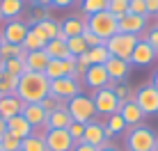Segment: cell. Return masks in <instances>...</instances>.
<instances>
[{
	"instance_id": "obj_1",
	"label": "cell",
	"mask_w": 158,
	"mask_h": 151,
	"mask_svg": "<svg viewBox=\"0 0 158 151\" xmlns=\"http://www.w3.org/2000/svg\"><path fill=\"white\" fill-rule=\"evenodd\" d=\"M51 92V80L44 73L37 71H25L19 78V87H16V96L23 103H39L48 96Z\"/></svg>"
},
{
	"instance_id": "obj_15",
	"label": "cell",
	"mask_w": 158,
	"mask_h": 151,
	"mask_svg": "<svg viewBox=\"0 0 158 151\" xmlns=\"http://www.w3.org/2000/svg\"><path fill=\"white\" fill-rule=\"evenodd\" d=\"M156 57H158L156 51L147 44L142 37H140V41L135 44V48H133V53H131V60H128V62L135 64V67H147V64H151Z\"/></svg>"
},
{
	"instance_id": "obj_30",
	"label": "cell",
	"mask_w": 158,
	"mask_h": 151,
	"mask_svg": "<svg viewBox=\"0 0 158 151\" xmlns=\"http://www.w3.org/2000/svg\"><path fill=\"white\" fill-rule=\"evenodd\" d=\"M87 57H89L92 64H106L110 60V51L106 48V44H101V46L89 48V51H87Z\"/></svg>"
},
{
	"instance_id": "obj_18",
	"label": "cell",
	"mask_w": 158,
	"mask_h": 151,
	"mask_svg": "<svg viewBox=\"0 0 158 151\" xmlns=\"http://www.w3.org/2000/svg\"><path fill=\"white\" fill-rule=\"evenodd\" d=\"M23 105L25 103L16 94H12V96H0V117H2V119H12V117L21 115Z\"/></svg>"
},
{
	"instance_id": "obj_2",
	"label": "cell",
	"mask_w": 158,
	"mask_h": 151,
	"mask_svg": "<svg viewBox=\"0 0 158 151\" xmlns=\"http://www.w3.org/2000/svg\"><path fill=\"white\" fill-rule=\"evenodd\" d=\"M117 16L115 14H110L106 9V12H96V14H92V16H87V28H89L92 32H94L96 37H101L103 41H108L110 37H115L119 28H117Z\"/></svg>"
},
{
	"instance_id": "obj_26",
	"label": "cell",
	"mask_w": 158,
	"mask_h": 151,
	"mask_svg": "<svg viewBox=\"0 0 158 151\" xmlns=\"http://www.w3.org/2000/svg\"><path fill=\"white\" fill-rule=\"evenodd\" d=\"M21 151H48V147H46V140H44V135H39V133H32L30 137H25L23 142H21Z\"/></svg>"
},
{
	"instance_id": "obj_7",
	"label": "cell",
	"mask_w": 158,
	"mask_h": 151,
	"mask_svg": "<svg viewBox=\"0 0 158 151\" xmlns=\"http://www.w3.org/2000/svg\"><path fill=\"white\" fill-rule=\"evenodd\" d=\"M92 101H94L96 115H101V117H110V115H115V112H119V99L115 96V92L110 87L96 89L94 96H92Z\"/></svg>"
},
{
	"instance_id": "obj_27",
	"label": "cell",
	"mask_w": 158,
	"mask_h": 151,
	"mask_svg": "<svg viewBox=\"0 0 158 151\" xmlns=\"http://www.w3.org/2000/svg\"><path fill=\"white\" fill-rule=\"evenodd\" d=\"M44 46H46V41H44L32 28L28 30V35H25L23 44H21V48H23V51H28V53H32V51H44Z\"/></svg>"
},
{
	"instance_id": "obj_45",
	"label": "cell",
	"mask_w": 158,
	"mask_h": 151,
	"mask_svg": "<svg viewBox=\"0 0 158 151\" xmlns=\"http://www.w3.org/2000/svg\"><path fill=\"white\" fill-rule=\"evenodd\" d=\"M78 0H51V5L53 7H60V9H64V7H71V5H76Z\"/></svg>"
},
{
	"instance_id": "obj_53",
	"label": "cell",
	"mask_w": 158,
	"mask_h": 151,
	"mask_svg": "<svg viewBox=\"0 0 158 151\" xmlns=\"http://www.w3.org/2000/svg\"><path fill=\"white\" fill-rule=\"evenodd\" d=\"M32 2H35V0H32Z\"/></svg>"
},
{
	"instance_id": "obj_19",
	"label": "cell",
	"mask_w": 158,
	"mask_h": 151,
	"mask_svg": "<svg viewBox=\"0 0 158 151\" xmlns=\"http://www.w3.org/2000/svg\"><path fill=\"white\" fill-rule=\"evenodd\" d=\"M71 124H73V119L69 115V110H55L46 119V131H67Z\"/></svg>"
},
{
	"instance_id": "obj_43",
	"label": "cell",
	"mask_w": 158,
	"mask_h": 151,
	"mask_svg": "<svg viewBox=\"0 0 158 151\" xmlns=\"http://www.w3.org/2000/svg\"><path fill=\"white\" fill-rule=\"evenodd\" d=\"M46 12H48V9L37 7V9H35V14H32V25H35V23H39V21H44V18H48V16H46Z\"/></svg>"
},
{
	"instance_id": "obj_22",
	"label": "cell",
	"mask_w": 158,
	"mask_h": 151,
	"mask_svg": "<svg viewBox=\"0 0 158 151\" xmlns=\"http://www.w3.org/2000/svg\"><path fill=\"white\" fill-rule=\"evenodd\" d=\"M48 62H51V57H48L44 51H32V53L25 55V69H28V71L44 73L46 67H48Z\"/></svg>"
},
{
	"instance_id": "obj_20",
	"label": "cell",
	"mask_w": 158,
	"mask_h": 151,
	"mask_svg": "<svg viewBox=\"0 0 158 151\" xmlns=\"http://www.w3.org/2000/svg\"><path fill=\"white\" fill-rule=\"evenodd\" d=\"M7 133L16 135L19 140H25V137H30L32 133H35V128L23 119V115H16L12 119H7Z\"/></svg>"
},
{
	"instance_id": "obj_24",
	"label": "cell",
	"mask_w": 158,
	"mask_h": 151,
	"mask_svg": "<svg viewBox=\"0 0 158 151\" xmlns=\"http://www.w3.org/2000/svg\"><path fill=\"white\" fill-rule=\"evenodd\" d=\"M85 23H87V16H71V18H67L64 23H60V30L67 35V39L69 37H78V35H83V28H85Z\"/></svg>"
},
{
	"instance_id": "obj_23",
	"label": "cell",
	"mask_w": 158,
	"mask_h": 151,
	"mask_svg": "<svg viewBox=\"0 0 158 151\" xmlns=\"http://www.w3.org/2000/svg\"><path fill=\"white\" fill-rule=\"evenodd\" d=\"M44 53H46L51 60H69V57H73L71 53H69V48H67V41H60V39L46 41Z\"/></svg>"
},
{
	"instance_id": "obj_36",
	"label": "cell",
	"mask_w": 158,
	"mask_h": 151,
	"mask_svg": "<svg viewBox=\"0 0 158 151\" xmlns=\"http://www.w3.org/2000/svg\"><path fill=\"white\" fill-rule=\"evenodd\" d=\"M108 12L115 14L117 18H122L124 14H128V0H108Z\"/></svg>"
},
{
	"instance_id": "obj_28",
	"label": "cell",
	"mask_w": 158,
	"mask_h": 151,
	"mask_svg": "<svg viewBox=\"0 0 158 151\" xmlns=\"http://www.w3.org/2000/svg\"><path fill=\"white\" fill-rule=\"evenodd\" d=\"M25 55H28V51H23L21 46L7 44V41H2V44H0V60H2V62L12 60V57H23V60H25Z\"/></svg>"
},
{
	"instance_id": "obj_16",
	"label": "cell",
	"mask_w": 158,
	"mask_h": 151,
	"mask_svg": "<svg viewBox=\"0 0 158 151\" xmlns=\"http://www.w3.org/2000/svg\"><path fill=\"white\" fill-rule=\"evenodd\" d=\"M119 115H122V119L126 126H140V124L144 121V112L140 110V105L135 103V101H124V103H119Z\"/></svg>"
},
{
	"instance_id": "obj_51",
	"label": "cell",
	"mask_w": 158,
	"mask_h": 151,
	"mask_svg": "<svg viewBox=\"0 0 158 151\" xmlns=\"http://www.w3.org/2000/svg\"><path fill=\"white\" fill-rule=\"evenodd\" d=\"M0 151H2V142H0Z\"/></svg>"
},
{
	"instance_id": "obj_42",
	"label": "cell",
	"mask_w": 158,
	"mask_h": 151,
	"mask_svg": "<svg viewBox=\"0 0 158 151\" xmlns=\"http://www.w3.org/2000/svg\"><path fill=\"white\" fill-rule=\"evenodd\" d=\"M142 39H144L151 48H154L156 55H158V25H154L151 30H144V37H142Z\"/></svg>"
},
{
	"instance_id": "obj_48",
	"label": "cell",
	"mask_w": 158,
	"mask_h": 151,
	"mask_svg": "<svg viewBox=\"0 0 158 151\" xmlns=\"http://www.w3.org/2000/svg\"><path fill=\"white\" fill-rule=\"evenodd\" d=\"M151 85H154V89L158 92V71H154V76H151Z\"/></svg>"
},
{
	"instance_id": "obj_14",
	"label": "cell",
	"mask_w": 158,
	"mask_h": 151,
	"mask_svg": "<svg viewBox=\"0 0 158 151\" xmlns=\"http://www.w3.org/2000/svg\"><path fill=\"white\" fill-rule=\"evenodd\" d=\"M48 151H71L76 147V142L71 140L69 131H46L44 133Z\"/></svg>"
},
{
	"instance_id": "obj_32",
	"label": "cell",
	"mask_w": 158,
	"mask_h": 151,
	"mask_svg": "<svg viewBox=\"0 0 158 151\" xmlns=\"http://www.w3.org/2000/svg\"><path fill=\"white\" fill-rule=\"evenodd\" d=\"M41 108L46 110V115H51V112H55V110H67V105H69V101H64V99H57V96H51L48 94L44 101H39Z\"/></svg>"
},
{
	"instance_id": "obj_9",
	"label": "cell",
	"mask_w": 158,
	"mask_h": 151,
	"mask_svg": "<svg viewBox=\"0 0 158 151\" xmlns=\"http://www.w3.org/2000/svg\"><path fill=\"white\" fill-rule=\"evenodd\" d=\"M83 85H87L89 89H103V87H115L117 83H112L110 78H108V71H106V67L103 64H92L89 69L85 71V76H83Z\"/></svg>"
},
{
	"instance_id": "obj_52",
	"label": "cell",
	"mask_w": 158,
	"mask_h": 151,
	"mask_svg": "<svg viewBox=\"0 0 158 151\" xmlns=\"http://www.w3.org/2000/svg\"><path fill=\"white\" fill-rule=\"evenodd\" d=\"M0 44H2V37H0Z\"/></svg>"
},
{
	"instance_id": "obj_47",
	"label": "cell",
	"mask_w": 158,
	"mask_h": 151,
	"mask_svg": "<svg viewBox=\"0 0 158 151\" xmlns=\"http://www.w3.org/2000/svg\"><path fill=\"white\" fill-rule=\"evenodd\" d=\"M5 133H7V119H2V117H0V137H2Z\"/></svg>"
},
{
	"instance_id": "obj_13",
	"label": "cell",
	"mask_w": 158,
	"mask_h": 151,
	"mask_svg": "<svg viewBox=\"0 0 158 151\" xmlns=\"http://www.w3.org/2000/svg\"><path fill=\"white\" fill-rule=\"evenodd\" d=\"M117 28L124 35H135V37H142L147 30V16H138V14H124L122 18L117 21Z\"/></svg>"
},
{
	"instance_id": "obj_21",
	"label": "cell",
	"mask_w": 158,
	"mask_h": 151,
	"mask_svg": "<svg viewBox=\"0 0 158 151\" xmlns=\"http://www.w3.org/2000/svg\"><path fill=\"white\" fill-rule=\"evenodd\" d=\"M32 30H35L44 41H51V39H57V35H60V23H57V21H53L51 16H48V18H44V21H39V23H35V25H32Z\"/></svg>"
},
{
	"instance_id": "obj_17",
	"label": "cell",
	"mask_w": 158,
	"mask_h": 151,
	"mask_svg": "<svg viewBox=\"0 0 158 151\" xmlns=\"http://www.w3.org/2000/svg\"><path fill=\"white\" fill-rule=\"evenodd\" d=\"M103 67H106L108 78H110L112 83H122V80H126L128 73H131V62L119 60V57H110V60L103 64Z\"/></svg>"
},
{
	"instance_id": "obj_5",
	"label": "cell",
	"mask_w": 158,
	"mask_h": 151,
	"mask_svg": "<svg viewBox=\"0 0 158 151\" xmlns=\"http://www.w3.org/2000/svg\"><path fill=\"white\" fill-rule=\"evenodd\" d=\"M140 41V37L135 35H124V32H117L115 37L106 41V48L110 51V57H119V60H131V53H133L135 44Z\"/></svg>"
},
{
	"instance_id": "obj_39",
	"label": "cell",
	"mask_w": 158,
	"mask_h": 151,
	"mask_svg": "<svg viewBox=\"0 0 158 151\" xmlns=\"http://www.w3.org/2000/svg\"><path fill=\"white\" fill-rule=\"evenodd\" d=\"M85 39V44H87V48H94V46H101V44H106V41L101 39V37H96L94 32H92L89 28H87V23H85V28H83V35H80Z\"/></svg>"
},
{
	"instance_id": "obj_25",
	"label": "cell",
	"mask_w": 158,
	"mask_h": 151,
	"mask_svg": "<svg viewBox=\"0 0 158 151\" xmlns=\"http://www.w3.org/2000/svg\"><path fill=\"white\" fill-rule=\"evenodd\" d=\"M23 12V0H0V16L7 21L19 18V14Z\"/></svg>"
},
{
	"instance_id": "obj_35",
	"label": "cell",
	"mask_w": 158,
	"mask_h": 151,
	"mask_svg": "<svg viewBox=\"0 0 158 151\" xmlns=\"http://www.w3.org/2000/svg\"><path fill=\"white\" fill-rule=\"evenodd\" d=\"M106 126H108V131H110L112 135H117V133H124V131H126V124H124V119H122V115H119V112H115V115L108 117Z\"/></svg>"
},
{
	"instance_id": "obj_6",
	"label": "cell",
	"mask_w": 158,
	"mask_h": 151,
	"mask_svg": "<svg viewBox=\"0 0 158 151\" xmlns=\"http://www.w3.org/2000/svg\"><path fill=\"white\" fill-rule=\"evenodd\" d=\"M110 137H112V133L108 131V126L103 121H89V124H85L83 142L92 144V147H96V149H103V147H112Z\"/></svg>"
},
{
	"instance_id": "obj_33",
	"label": "cell",
	"mask_w": 158,
	"mask_h": 151,
	"mask_svg": "<svg viewBox=\"0 0 158 151\" xmlns=\"http://www.w3.org/2000/svg\"><path fill=\"white\" fill-rule=\"evenodd\" d=\"M5 71H7L9 76H16V78H21L28 69H25V60L23 57H12V60L5 62Z\"/></svg>"
},
{
	"instance_id": "obj_40",
	"label": "cell",
	"mask_w": 158,
	"mask_h": 151,
	"mask_svg": "<svg viewBox=\"0 0 158 151\" xmlns=\"http://www.w3.org/2000/svg\"><path fill=\"white\" fill-rule=\"evenodd\" d=\"M67 131H69V135H71V140H73L76 144H78V142H83V135H85V124L73 121L71 126L67 128Z\"/></svg>"
},
{
	"instance_id": "obj_50",
	"label": "cell",
	"mask_w": 158,
	"mask_h": 151,
	"mask_svg": "<svg viewBox=\"0 0 158 151\" xmlns=\"http://www.w3.org/2000/svg\"><path fill=\"white\" fill-rule=\"evenodd\" d=\"M154 151H158V142H156V147H154Z\"/></svg>"
},
{
	"instance_id": "obj_54",
	"label": "cell",
	"mask_w": 158,
	"mask_h": 151,
	"mask_svg": "<svg viewBox=\"0 0 158 151\" xmlns=\"http://www.w3.org/2000/svg\"><path fill=\"white\" fill-rule=\"evenodd\" d=\"M0 18H2V16H0Z\"/></svg>"
},
{
	"instance_id": "obj_37",
	"label": "cell",
	"mask_w": 158,
	"mask_h": 151,
	"mask_svg": "<svg viewBox=\"0 0 158 151\" xmlns=\"http://www.w3.org/2000/svg\"><path fill=\"white\" fill-rule=\"evenodd\" d=\"M112 92H115V96L119 99V103H124V101H133L135 99V89L133 87H128V85H115L112 87Z\"/></svg>"
},
{
	"instance_id": "obj_49",
	"label": "cell",
	"mask_w": 158,
	"mask_h": 151,
	"mask_svg": "<svg viewBox=\"0 0 158 151\" xmlns=\"http://www.w3.org/2000/svg\"><path fill=\"white\" fill-rule=\"evenodd\" d=\"M99 151H117L115 147H103V149H99Z\"/></svg>"
},
{
	"instance_id": "obj_31",
	"label": "cell",
	"mask_w": 158,
	"mask_h": 151,
	"mask_svg": "<svg viewBox=\"0 0 158 151\" xmlns=\"http://www.w3.org/2000/svg\"><path fill=\"white\" fill-rule=\"evenodd\" d=\"M16 87H19V78H16V76H9L7 71H5V76L0 78V96L16 94Z\"/></svg>"
},
{
	"instance_id": "obj_8",
	"label": "cell",
	"mask_w": 158,
	"mask_h": 151,
	"mask_svg": "<svg viewBox=\"0 0 158 151\" xmlns=\"http://www.w3.org/2000/svg\"><path fill=\"white\" fill-rule=\"evenodd\" d=\"M135 103L140 105V110L147 115H158V92L154 89V85H142V87L135 89Z\"/></svg>"
},
{
	"instance_id": "obj_10",
	"label": "cell",
	"mask_w": 158,
	"mask_h": 151,
	"mask_svg": "<svg viewBox=\"0 0 158 151\" xmlns=\"http://www.w3.org/2000/svg\"><path fill=\"white\" fill-rule=\"evenodd\" d=\"M21 115H23V119L35 128V133H39V135L46 133V119H48V115H46V110L41 108V103H25L23 110H21Z\"/></svg>"
},
{
	"instance_id": "obj_29",
	"label": "cell",
	"mask_w": 158,
	"mask_h": 151,
	"mask_svg": "<svg viewBox=\"0 0 158 151\" xmlns=\"http://www.w3.org/2000/svg\"><path fill=\"white\" fill-rule=\"evenodd\" d=\"M106 7H108V0H80V12H83V16L106 12Z\"/></svg>"
},
{
	"instance_id": "obj_11",
	"label": "cell",
	"mask_w": 158,
	"mask_h": 151,
	"mask_svg": "<svg viewBox=\"0 0 158 151\" xmlns=\"http://www.w3.org/2000/svg\"><path fill=\"white\" fill-rule=\"evenodd\" d=\"M51 96H57V99H64V101H71L73 96L80 94V83L69 76L64 78H57V80H51Z\"/></svg>"
},
{
	"instance_id": "obj_44",
	"label": "cell",
	"mask_w": 158,
	"mask_h": 151,
	"mask_svg": "<svg viewBox=\"0 0 158 151\" xmlns=\"http://www.w3.org/2000/svg\"><path fill=\"white\" fill-rule=\"evenodd\" d=\"M147 14L158 18V0H147Z\"/></svg>"
},
{
	"instance_id": "obj_46",
	"label": "cell",
	"mask_w": 158,
	"mask_h": 151,
	"mask_svg": "<svg viewBox=\"0 0 158 151\" xmlns=\"http://www.w3.org/2000/svg\"><path fill=\"white\" fill-rule=\"evenodd\" d=\"M71 151H99L96 147H92V144H87V142H78Z\"/></svg>"
},
{
	"instance_id": "obj_34",
	"label": "cell",
	"mask_w": 158,
	"mask_h": 151,
	"mask_svg": "<svg viewBox=\"0 0 158 151\" xmlns=\"http://www.w3.org/2000/svg\"><path fill=\"white\" fill-rule=\"evenodd\" d=\"M67 48H69V53H71L73 57H78V55H85L89 48H87V44H85V39L83 37H69L67 39Z\"/></svg>"
},
{
	"instance_id": "obj_12",
	"label": "cell",
	"mask_w": 158,
	"mask_h": 151,
	"mask_svg": "<svg viewBox=\"0 0 158 151\" xmlns=\"http://www.w3.org/2000/svg\"><path fill=\"white\" fill-rule=\"evenodd\" d=\"M28 25L23 23V21L14 18V21H7L5 23V28L0 30V37H2V41H7V44H14V46H21L25 39V35H28Z\"/></svg>"
},
{
	"instance_id": "obj_4",
	"label": "cell",
	"mask_w": 158,
	"mask_h": 151,
	"mask_svg": "<svg viewBox=\"0 0 158 151\" xmlns=\"http://www.w3.org/2000/svg\"><path fill=\"white\" fill-rule=\"evenodd\" d=\"M67 110H69V115H71V119L80 121V124H89V121H94V117H96L94 101H92L89 96H85V94L73 96V99L69 101Z\"/></svg>"
},
{
	"instance_id": "obj_38",
	"label": "cell",
	"mask_w": 158,
	"mask_h": 151,
	"mask_svg": "<svg viewBox=\"0 0 158 151\" xmlns=\"http://www.w3.org/2000/svg\"><path fill=\"white\" fill-rule=\"evenodd\" d=\"M0 142H2V151H21V142H23V140H19L16 135H12V133H5V135L0 137Z\"/></svg>"
},
{
	"instance_id": "obj_3",
	"label": "cell",
	"mask_w": 158,
	"mask_h": 151,
	"mask_svg": "<svg viewBox=\"0 0 158 151\" xmlns=\"http://www.w3.org/2000/svg\"><path fill=\"white\" fill-rule=\"evenodd\" d=\"M156 142H158V135L151 128H147L144 124L133 126L126 133V149L128 151H154Z\"/></svg>"
},
{
	"instance_id": "obj_41",
	"label": "cell",
	"mask_w": 158,
	"mask_h": 151,
	"mask_svg": "<svg viewBox=\"0 0 158 151\" xmlns=\"http://www.w3.org/2000/svg\"><path fill=\"white\" fill-rule=\"evenodd\" d=\"M128 12L138 16H149L147 14V0H128Z\"/></svg>"
}]
</instances>
